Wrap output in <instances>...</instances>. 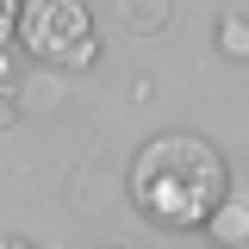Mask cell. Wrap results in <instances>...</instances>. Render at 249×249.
Instances as JSON below:
<instances>
[{"label":"cell","mask_w":249,"mask_h":249,"mask_svg":"<svg viewBox=\"0 0 249 249\" xmlns=\"http://www.w3.org/2000/svg\"><path fill=\"white\" fill-rule=\"evenodd\" d=\"M199 237H206L212 249H249V193L231 187V199L212 212V224H206Z\"/></svg>","instance_id":"4"},{"label":"cell","mask_w":249,"mask_h":249,"mask_svg":"<svg viewBox=\"0 0 249 249\" xmlns=\"http://www.w3.org/2000/svg\"><path fill=\"white\" fill-rule=\"evenodd\" d=\"M0 249H37L31 237H0Z\"/></svg>","instance_id":"11"},{"label":"cell","mask_w":249,"mask_h":249,"mask_svg":"<svg viewBox=\"0 0 249 249\" xmlns=\"http://www.w3.org/2000/svg\"><path fill=\"white\" fill-rule=\"evenodd\" d=\"M124 199L150 231L199 237L212 212L231 199V162L199 131H156L137 143L131 168H124Z\"/></svg>","instance_id":"1"},{"label":"cell","mask_w":249,"mask_h":249,"mask_svg":"<svg viewBox=\"0 0 249 249\" xmlns=\"http://www.w3.org/2000/svg\"><path fill=\"white\" fill-rule=\"evenodd\" d=\"M19 119H25V112H19V100H13V88H0V131H13Z\"/></svg>","instance_id":"8"},{"label":"cell","mask_w":249,"mask_h":249,"mask_svg":"<svg viewBox=\"0 0 249 249\" xmlns=\"http://www.w3.org/2000/svg\"><path fill=\"white\" fill-rule=\"evenodd\" d=\"M187 249H212V243H206V237H199V243H187Z\"/></svg>","instance_id":"12"},{"label":"cell","mask_w":249,"mask_h":249,"mask_svg":"<svg viewBox=\"0 0 249 249\" xmlns=\"http://www.w3.org/2000/svg\"><path fill=\"white\" fill-rule=\"evenodd\" d=\"M100 249H131V243H100Z\"/></svg>","instance_id":"13"},{"label":"cell","mask_w":249,"mask_h":249,"mask_svg":"<svg viewBox=\"0 0 249 249\" xmlns=\"http://www.w3.org/2000/svg\"><path fill=\"white\" fill-rule=\"evenodd\" d=\"M119 19L131 37H156V31H168L175 19V0H119Z\"/></svg>","instance_id":"5"},{"label":"cell","mask_w":249,"mask_h":249,"mask_svg":"<svg viewBox=\"0 0 249 249\" xmlns=\"http://www.w3.org/2000/svg\"><path fill=\"white\" fill-rule=\"evenodd\" d=\"M13 44L37 69H62V75H81L100 62V31L88 0H13Z\"/></svg>","instance_id":"2"},{"label":"cell","mask_w":249,"mask_h":249,"mask_svg":"<svg viewBox=\"0 0 249 249\" xmlns=\"http://www.w3.org/2000/svg\"><path fill=\"white\" fill-rule=\"evenodd\" d=\"M13 100H19V112H62L69 106V75L62 69H25L13 81Z\"/></svg>","instance_id":"3"},{"label":"cell","mask_w":249,"mask_h":249,"mask_svg":"<svg viewBox=\"0 0 249 249\" xmlns=\"http://www.w3.org/2000/svg\"><path fill=\"white\" fill-rule=\"evenodd\" d=\"M212 44H218L224 62H249V13H218Z\"/></svg>","instance_id":"6"},{"label":"cell","mask_w":249,"mask_h":249,"mask_svg":"<svg viewBox=\"0 0 249 249\" xmlns=\"http://www.w3.org/2000/svg\"><path fill=\"white\" fill-rule=\"evenodd\" d=\"M13 81H19V56L0 44V88H13Z\"/></svg>","instance_id":"9"},{"label":"cell","mask_w":249,"mask_h":249,"mask_svg":"<svg viewBox=\"0 0 249 249\" xmlns=\"http://www.w3.org/2000/svg\"><path fill=\"white\" fill-rule=\"evenodd\" d=\"M13 37V0H0V44Z\"/></svg>","instance_id":"10"},{"label":"cell","mask_w":249,"mask_h":249,"mask_svg":"<svg viewBox=\"0 0 249 249\" xmlns=\"http://www.w3.org/2000/svg\"><path fill=\"white\" fill-rule=\"evenodd\" d=\"M69 199L93 212V206H106V175H100V162H75V175H69Z\"/></svg>","instance_id":"7"}]
</instances>
